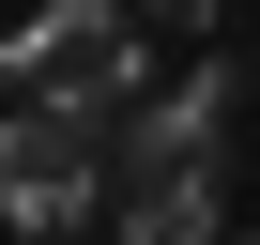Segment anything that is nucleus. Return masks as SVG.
Masks as SVG:
<instances>
[{"instance_id":"423d86ee","label":"nucleus","mask_w":260,"mask_h":245,"mask_svg":"<svg viewBox=\"0 0 260 245\" xmlns=\"http://www.w3.org/2000/svg\"><path fill=\"white\" fill-rule=\"evenodd\" d=\"M230 245H260V230H230Z\"/></svg>"},{"instance_id":"7ed1b4c3","label":"nucleus","mask_w":260,"mask_h":245,"mask_svg":"<svg viewBox=\"0 0 260 245\" xmlns=\"http://www.w3.org/2000/svg\"><path fill=\"white\" fill-rule=\"evenodd\" d=\"M214 154H230V62H199V77H169L107 122V199L153 184V169H214Z\"/></svg>"},{"instance_id":"f257e3e1","label":"nucleus","mask_w":260,"mask_h":245,"mask_svg":"<svg viewBox=\"0 0 260 245\" xmlns=\"http://www.w3.org/2000/svg\"><path fill=\"white\" fill-rule=\"evenodd\" d=\"M0 77H16V107H92V122H122V107L153 92V31L122 16V0H46V16H16Z\"/></svg>"},{"instance_id":"20e7f679","label":"nucleus","mask_w":260,"mask_h":245,"mask_svg":"<svg viewBox=\"0 0 260 245\" xmlns=\"http://www.w3.org/2000/svg\"><path fill=\"white\" fill-rule=\"evenodd\" d=\"M107 215H122V245H230V154H214V169H153V184H122Z\"/></svg>"},{"instance_id":"f03ea898","label":"nucleus","mask_w":260,"mask_h":245,"mask_svg":"<svg viewBox=\"0 0 260 245\" xmlns=\"http://www.w3.org/2000/svg\"><path fill=\"white\" fill-rule=\"evenodd\" d=\"M107 199V122L92 107H16L0 122V215L16 230H77Z\"/></svg>"},{"instance_id":"39448f33","label":"nucleus","mask_w":260,"mask_h":245,"mask_svg":"<svg viewBox=\"0 0 260 245\" xmlns=\"http://www.w3.org/2000/svg\"><path fill=\"white\" fill-rule=\"evenodd\" d=\"M138 16H184V31H214V16H230V0H138Z\"/></svg>"}]
</instances>
